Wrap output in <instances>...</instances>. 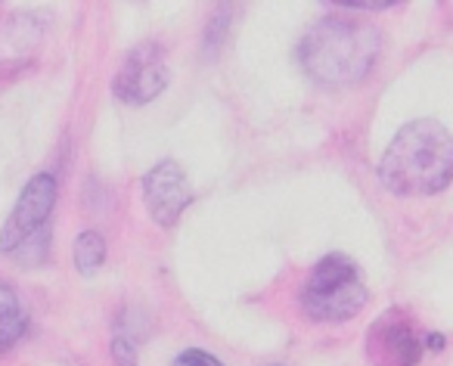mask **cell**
Instances as JSON below:
<instances>
[{
    "label": "cell",
    "mask_w": 453,
    "mask_h": 366,
    "mask_svg": "<svg viewBox=\"0 0 453 366\" xmlns=\"http://www.w3.org/2000/svg\"><path fill=\"white\" fill-rule=\"evenodd\" d=\"M379 180L395 196L441 193L453 180L450 131L432 118L403 125L379 162Z\"/></svg>",
    "instance_id": "1"
},
{
    "label": "cell",
    "mask_w": 453,
    "mask_h": 366,
    "mask_svg": "<svg viewBox=\"0 0 453 366\" xmlns=\"http://www.w3.org/2000/svg\"><path fill=\"white\" fill-rule=\"evenodd\" d=\"M382 50V34L370 22L326 16L302 41V65L320 84H354L372 69Z\"/></svg>",
    "instance_id": "2"
},
{
    "label": "cell",
    "mask_w": 453,
    "mask_h": 366,
    "mask_svg": "<svg viewBox=\"0 0 453 366\" xmlns=\"http://www.w3.org/2000/svg\"><path fill=\"white\" fill-rule=\"evenodd\" d=\"M366 286L357 264L345 255H326L311 271L302 289V304L314 320H351L366 304Z\"/></svg>",
    "instance_id": "3"
},
{
    "label": "cell",
    "mask_w": 453,
    "mask_h": 366,
    "mask_svg": "<svg viewBox=\"0 0 453 366\" xmlns=\"http://www.w3.org/2000/svg\"><path fill=\"white\" fill-rule=\"evenodd\" d=\"M53 205H57V180H53V174H35L26 183L10 221L0 230V252H16L32 236L44 233Z\"/></svg>",
    "instance_id": "4"
},
{
    "label": "cell",
    "mask_w": 453,
    "mask_h": 366,
    "mask_svg": "<svg viewBox=\"0 0 453 366\" xmlns=\"http://www.w3.org/2000/svg\"><path fill=\"white\" fill-rule=\"evenodd\" d=\"M165 88H168V63H165L162 47L152 41L134 47L115 75V96L140 106V103L156 100Z\"/></svg>",
    "instance_id": "5"
},
{
    "label": "cell",
    "mask_w": 453,
    "mask_h": 366,
    "mask_svg": "<svg viewBox=\"0 0 453 366\" xmlns=\"http://www.w3.org/2000/svg\"><path fill=\"white\" fill-rule=\"evenodd\" d=\"M143 202L158 227H174L187 205L193 202V190L177 162H158L143 177Z\"/></svg>",
    "instance_id": "6"
},
{
    "label": "cell",
    "mask_w": 453,
    "mask_h": 366,
    "mask_svg": "<svg viewBox=\"0 0 453 366\" xmlns=\"http://www.w3.org/2000/svg\"><path fill=\"white\" fill-rule=\"evenodd\" d=\"M426 341L419 339L413 320L397 310L385 314L370 329V357L376 366H416Z\"/></svg>",
    "instance_id": "7"
},
{
    "label": "cell",
    "mask_w": 453,
    "mask_h": 366,
    "mask_svg": "<svg viewBox=\"0 0 453 366\" xmlns=\"http://www.w3.org/2000/svg\"><path fill=\"white\" fill-rule=\"evenodd\" d=\"M103 261H106V242H103V236L96 233V230H84V233H78V240H75L78 271H81L84 277H90V273L100 271Z\"/></svg>",
    "instance_id": "8"
},
{
    "label": "cell",
    "mask_w": 453,
    "mask_h": 366,
    "mask_svg": "<svg viewBox=\"0 0 453 366\" xmlns=\"http://www.w3.org/2000/svg\"><path fill=\"white\" fill-rule=\"evenodd\" d=\"M26 329H28V314L19 304L16 301L0 304V354L7 351V347H13L26 335Z\"/></svg>",
    "instance_id": "9"
},
{
    "label": "cell",
    "mask_w": 453,
    "mask_h": 366,
    "mask_svg": "<svg viewBox=\"0 0 453 366\" xmlns=\"http://www.w3.org/2000/svg\"><path fill=\"white\" fill-rule=\"evenodd\" d=\"M112 357L115 366H137V347H134V341L125 332H119L112 339Z\"/></svg>",
    "instance_id": "10"
},
{
    "label": "cell",
    "mask_w": 453,
    "mask_h": 366,
    "mask_svg": "<svg viewBox=\"0 0 453 366\" xmlns=\"http://www.w3.org/2000/svg\"><path fill=\"white\" fill-rule=\"evenodd\" d=\"M174 366H224L214 354L208 351H199V347H189V351H183L180 357L174 360Z\"/></svg>",
    "instance_id": "11"
}]
</instances>
